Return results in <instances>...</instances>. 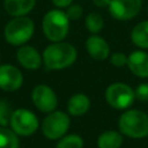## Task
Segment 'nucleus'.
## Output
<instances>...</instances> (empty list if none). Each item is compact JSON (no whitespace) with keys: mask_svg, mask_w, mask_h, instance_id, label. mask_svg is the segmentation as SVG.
<instances>
[{"mask_svg":"<svg viewBox=\"0 0 148 148\" xmlns=\"http://www.w3.org/2000/svg\"><path fill=\"white\" fill-rule=\"evenodd\" d=\"M43 62L47 69L60 71L72 66L77 57L76 49L66 42H53L43 52Z\"/></svg>","mask_w":148,"mask_h":148,"instance_id":"obj_1","label":"nucleus"},{"mask_svg":"<svg viewBox=\"0 0 148 148\" xmlns=\"http://www.w3.org/2000/svg\"><path fill=\"white\" fill-rule=\"evenodd\" d=\"M120 133L132 138L142 139L148 136V114L141 110L127 109L119 118Z\"/></svg>","mask_w":148,"mask_h":148,"instance_id":"obj_2","label":"nucleus"},{"mask_svg":"<svg viewBox=\"0 0 148 148\" xmlns=\"http://www.w3.org/2000/svg\"><path fill=\"white\" fill-rule=\"evenodd\" d=\"M42 27L43 32L49 40L61 42L68 34L69 18L65 12L59 9H52L44 15Z\"/></svg>","mask_w":148,"mask_h":148,"instance_id":"obj_3","label":"nucleus"},{"mask_svg":"<svg viewBox=\"0 0 148 148\" xmlns=\"http://www.w3.org/2000/svg\"><path fill=\"white\" fill-rule=\"evenodd\" d=\"M35 24L31 18L24 16H16L10 20L5 27V38L6 40L15 46L23 45L34 35Z\"/></svg>","mask_w":148,"mask_h":148,"instance_id":"obj_4","label":"nucleus"},{"mask_svg":"<svg viewBox=\"0 0 148 148\" xmlns=\"http://www.w3.org/2000/svg\"><path fill=\"white\" fill-rule=\"evenodd\" d=\"M108 104L117 110H127L135 99L134 90L126 83L114 82L108 86L105 90Z\"/></svg>","mask_w":148,"mask_h":148,"instance_id":"obj_5","label":"nucleus"},{"mask_svg":"<svg viewBox=\"0 0 148 148\" xmlns=\"http://www.w3.org/2000/svg\"><path fill=\"white\" fill-rule=\"evenodd\" d=\"M71 125L69 116L62 111L50 112L42 123V132L50 140H58L64 136Z\"/></svg>","mask_w":148,"mask_h":148,"instance_id":"obj_6","label":"nucleus"},{"mask_svg":"<svg viewBox=\"0 0 148 148\" xmlns=\"http://www.w3.org/2000/svg\"><path fill=\"white\" fill-rule=\"evenodd\" d=\"M9 125L17 135L30 136L37 131L39 123L34 112L27 109H17L13 111Z\"/></svg>","mask_w":148,"mask_h":148,"instance_id":"obj_7","label":"nucleus"},{"mask_svg":"<svg viewBox=\"0 0 148 148\" xmlns=\"http://www.w3.org/2000/svg\"><path fill=\"white\" fill-rule=\"evenodd\" d=\"M31 99L35 106L42 112H52L56 110L58 98L53 89L46 84H38L31 92Z\"/></svg>","mask_w":148,"mask_h":148,"instance_id":"obj_8","label":"nucleus"},{"mask_svg":"<svg viewBox=\"0 0 148 148\" xmlns=\"http://www.w3.org/2000/svg\"><path fill=\"white\" fill-rule=\"evenodd\" d=\"M141 5V0H111L108 9L116 20L127 21L139 14Z\"/></svg>","mask_w":148,"mask_h":148,"instance_id":"obj_9","label":"nucleus"},{"mask_svg":"<svg viewBox=\"0 0 148 148\" xmlns=\"http://www.w3.org/2000/svg\"><path fill=\"white\" fill-rule=\"evenodd\" d=\"M23 75L21 71L13 65L0 66V89L5 91H15L21 88Z\"/></svg>","mask_w":148,"mask_h":148,"instance_id":"obj_10","label":"nucleus"},{"mask_svg":"<svg viewBox=\"0 0 148 148\" xmlns=\"http://www.w3.org/2000/svg\"><path fill=\"white\" fill-rule=\"evenodd\" d=\"M86 49L89 56L95 60L102 61L110 57V46L108 42L98 35H91L88 37L86 42Z\"/></svg>","mask_w":148,"mask_h":148,"instance_id":"obj_11","label":"nucleus"},{"mask_svg":"<svg viewBox=\"0 0 148 148\" xmlns=\"http://www.w3.org/2000/svg\"><path fill=\"white\" fill-rule=\"evenodd\" d=\"M16 58L22 67L31 71L38 69L43 62V57L39 54V52L29 45L21 46L16 53Z\"/></svg>","mask_w":148,"mask_h":148,"instance_id":"obj_12","label":"nucleus"},{"mask_svg":"<svg viewBox=\"0 0 148 148\" xmlns=\"http://www.w3.org/2000/svg\"><path fill=\"white\" fill-rule=\"evenodd\" d=\"M127 66L130 71L139 77H148V53L145 51H134L128 56Z\"/></svg>","mask_w":148,"mask_h":148,"instance_id":"obj_13","label":"nucleus"},{"mask_svg":"<svg viewBox=\"0 0 148 148\" xmlns=\"http://www.w3.org/2000/svg\"><path fill=\"white\" fill-rule=\"evenodd\" d=\"M90 108V99L84 94H75L71 96L67 103V111L71 116L80 117L83 116Z\"/></svg>","mask_w":148,"mask_h":148,"instance_id":"obj_14","label":"nucleus"},{"mask_svg":"<svg viewBox=\"0 0 148 148\" xmlns=\"http://www.w3.org/2000/svg\"><path fill=\"white\" fill-rule=\"evenodd\" d=\"M36 0H5V9L6 12L16 17V16H24L35 7Z\"/></svg>","mask_w":148,"mask_h":148,"instance_id":"obj_15","label":"nucleus"},{"mask_svg":"<svg viewBox=\"0 0 148 148\" xmlns=\"http://www.w3.org/2000/svg\"><path fill=\"white\" fill-rule=\"evenodd\" d=\"M123 145V135L117 131H104L97 138L98 148H120Z\"/></svg>","mask_w":148,"mask_h":148,"instance_id":"obj_16","label":"nucleus"},{"mask_svg":"<svg viewBox=\"0 0 148 148\" xmlns=\"http://www.w3.org/2000/svg\"><path fill=\"white\" fill-rule=\"evenodd\" d=\"M131 39L138 47L148 49V21H142L132 29Z\"/></svg>","mask_w":148,"mask_h":148,"instance_id":"obj_17","label":"nucleus"},{"mask_svg":"<svg viewBox=\"0 0 148 148\" xmlns=\"http://www.w3.org/2000/svg\"><path fill=\"white\" fill-rule=\"evenodd\" d=\"M20 141L17 134L10 128H0V148H18Z\"/></svg>","mask_w":148,"mask_h":148,"instance_id":"obj_18","label":"nucleus"},{"mask_svg":"<svg viewBox=\"0 0 148 148\" xmlns=\"http://www.w3.org/2000/svg\"><path fill=\"white\" fill-rule=\"evenodd\" d=\"M84 22H86V28L92 35L98 34L102 30L103 25H104V20L102 17V15L98 14V13H95V12L94 13H89L86 16Z\"/></svg>","mask_w":148,"mask_h":148,"instance_id":"obj_19","label":"nucleus"},{"mask_svg":"<svg viewBox=\"0 0 148 148\" xmlns=\"http://www.w3.org/2000/svg\"><path fill=\"white\" fill-rule=\"evenodd\" d=\"M83 139L79 134H67L59 139L57 148H83Z\"/></svg>","mask_w":148,"mask_h":148,"instance_id":"obj_20","label":"nucleus"},{"mask_svg":"<svg viewBox=\"0 0 148 148\" xmlns=\"http://www.w3.org/2000/svg\"><path fill=\"white\" fill-rule=\"evenodd\" d=\"M12 114H13V110L10 104L5 99H0V125L2 127L9 125Z\"/></svg>","mask_w":148,"mask_h":148,"instance_id":"obj_21","label":"nucleus"},{"mask_svg":"<svg viewBox=\"0 0 148 148\" xmlns=\"http://www.w3.org/2000/svg\"><path fill=\"white\" fill-rule=\"evenodd\" d=\"M109 58H110V62L116 67H124L125 65H127V60H128V56H126L123 52H114Z\"/></svg>","mask_w":148,"mask_h":148,"instance_id":"obj_22","label":"nucleus"},{"mask_svg":"<svg viewBox=\"0 0 148 148\" xmlns=\"http://www.w3.org/2000/svg\"><path fill=\"white\" fill-rule=\"evenodd\" d=\"M82 14H83V9L77 3H71L67 7L66 15L68 16L69 20H77V18H80L82 16Z\"/></svg>","mask_w":148,"mask_h":148,"instance_id":"obj_23","label":"nucleus"},{"mask_svg":"<svg viewBox=\"0 0 148 148\" xmlns=\"http://www.w3.org/2000/svg\"><path fill=\"white\" fill-rule=\"evenodd\" d=\"M135 98H138L141 102H148V83L143 82L140 83L135 89H134Z\"/></svg>","mask_w":148,"mask_h":148,"instance_id":"obj_24","label":"nucleus"},{"mask_svg":"<svg viewBox=\"0 0 148 148\" xmlns=\"http://www.w3.org/2000/svg\"><path fill=\"white\" fill-rule=\"evenodd\" d=\"M52 2L59 8H67L71 3H73V0H52Z\"/></svg>","mask_w":148,"mask_h":148,"instance_id":"obj_25","label":"nucleus"},{"mask_svg":"<svg viewBox=\"0 0 148 148\" xmlns=\"http://www.w3.org/2000/svg\"><path fill=\"white\" fill-rule=\"evenodd\" d=\"M111 0H92V2L99 8H108Z\"/></svg>","mask_w":148,"mask_h":148,"instance_id":"obj_26","label":"nucleus"}]
</instances>
